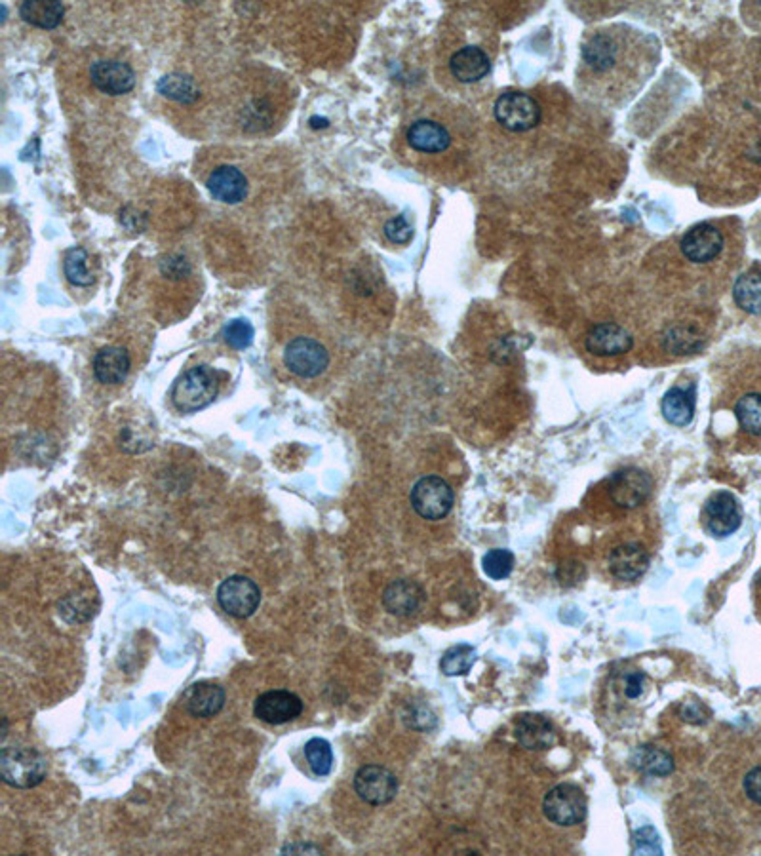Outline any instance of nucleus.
Masks as SVG:
<instances>
[{"instance_id":"f257e3e1","label":"nucleus","mask_w":761,"mask_h":856,"mask_svg":"<svg viewBox=\"0 0 761 856\" xmlns=\"http://www.w3.org/2000/svg\"><path fill=\"white\" fill-rule=\"evenodd\" d=\"M661 61V42L634 25L613 23L596 29L581 46L579 90L607 107L636 98Z\"/></svg>"},{"instance_id":"f03ea898","label":"nucleus","mask_w":761,"mask_h":856,"mask_svg":"<svg viewBox=\"0 0 761 856\" xmlns=\"http://www.w3.org/2000/svg\"><path fill=\"white\" fill-rule=\"evenodd\" d=\"M288 109V90L280 78L254 77L244 84V92L236 105L238 122L248 132H263L273 128Z\"/></svg>"},{"instance_id":"7ed1b4c3","label":"nucleus","mask_w":761,"mask_h":856,"mask_svg":"<svg viewBox=\"0 0 761 856\" xmlns=\"http://www.w3.org/2000/svg\"><path fill=\"white\" fill-rule=\"evenodd\" d=\"M491 67L493 59L489 52V42L482 37V33L476 39L455 44V48L449 52V77L461 86H474L482 82L484 78L489 77Z\"/></svg>"},{"instance_id":"20e7f679","label":"nucleus","mask_w":761,"mask_h":856,"mask_svg":"<svg viewBox=\"0 0 761 856\" xmlns=\"http://www.w3.org/2000/svg\"><path fill=\"white\" fill-rule=\"evenodd\" d=\"M0 777L12 788H35L46 777V759L35 748L8 746L0 752Z\"/></svg>"},{"instance_id":"39448f33","label":"nucleus","mask_w":761,"mask_h":856,"mask_svg":"<svg viewBox=\"0 0 761 856\" xmlns=\"http://www.w3.org/2000/svg\"><path fill=\"white\" fill-rule=\"evenodd\" d=\"M217 375L206 366H196L185 371L174 385L172 400L183 413H195L208 408L217 396Z\"/></svg>"},{"instance_id":"423d86ee","label":"nucleus","mask_w":761,"mask_h":856,"mask_svg":"<svg viewBox=\"0 0 761 856\" xmlns=\"http://www.w3.org/2000/svg\"><path fill=\"white\" fill-rule=\"evenodd\" d=\"M406 143L415 155L440 158L451 153L455 136L442 118H415L406 130Z\"/></svg>"},{"instance_id":"0eeeda50","label":"nucleus","mask_w":761,"mask_h":856,"mask_svg":"<svg viewBox=\"0 0 761 856\" xmlns=\"http://www.w3.org/2000/svg\"><path fill=\"white\" fill-rule=\"evenodd\" d=\"M493 117L508 132H529L541 122V107L526 92L510 90L501 94L493 105Z\"/></svg>"},{"instance_id":"6e6552de","label":"nucleus","mask_w":761,"mask_h":856,"mask_svg":"<svg viewBox=\"0 0 761 856\" xmlns=\"http://www.w3.org/2000/svg\"><path fill=\"white\" fill-rule=\"evenodd\" d=\"M284 366L301 379H316L330 366V352L314 337L297 335L284 349Z\"/></svg>"},{"instance_id":"1a4fd4ad","label":"nucleus","mask_w":761,"mask_h":856,"mask_svg":"<svg viewBox=\"0 0 761 856\" xmlns=\"http://www.w3.org/2000/svg\"><path fill=\"white\" fill-rule=\"evenodd\" d=\"M411 506L425 520L446 518L453 506V489L438 476H425L411 489Z\"/></svg>"},{"instance_id":"9d476101","label":"nucleus","mask_w":761,"mask_h":856,"mask_svg":"<svg viewBox=\"0 0 761 856\" xmlns=\"http://www.w3.org/2000/svg\"><path fill=\"white\" fill-rule=\"evenodd\" d=\"M217 602L225 613L236 619L252 617L261 604L259 586L242 575H233L225 579L217 588Z\"/></svg>"},{"instance_id":"9b49d317","label":"nucleus","mask_w":761,"mask_h":856,"mask_svg":"<svg viewBox=\"0 0 761 856\" xmlns=\"http://www.w3.org/2000/svg\"><path fill=\"white\" fill-rule=\"evenodd\" d=\"M543 811L550 822L558 826H573L586 817V798L581 788L573 784H558L543 801Z\"/></svg>"},{"instance_id":"f8f14e48","label":"nucleus","mask_w":761,"mask_h":856,"mask_svg":"<svg viewBox=\"0 0 761 856\" xmlns=\"http://www.w3.org/2000/svg\"><path fill=\"white\" fill-rule=\"evenodd\" d=\"M354 790L358 798L370 805H387L398 794V780L387 767L364 765L354 775Z\"/></svg>"},{"instance_id":"ddd939ff","label":"nucleus","mask_w":761,"mask_h":856,"mask_svg":"<svg viewBox=\"0 0 761 856\" xmlns=\"http://www.w3.org/2000/svg\"><path fill=\"white\" fill-rule=\"evenodd\" d=\"M92 84L101 94L107 96H124L136 86V71L130 63L122 59H98L90 67Z\"/></svg>"},{"instance_id":"4468645a","label":"nucleus","mask_w":761,"mask_h":856,"mask_svg":"<svg viewBox=\"0 0 761 856\" xmlns=\"http://www.w3.org/2000/svg\"><path fill=\"white\" fill-rule=\"evenodd\" d=\"M741 522V505H739L735 495H731L727 491H720L706 501L704 524L714 537L723 539V537L733 535L741 527Z\"/></svg>"},{"instance_id":"2eb2a0df","label":"nucleus","mask_w":761,"mask_h":856,"mask_svg":"<svg viewBox=\"0 0 761 856\" xmlns=\"http://www.w3.org/2000/svg\"><path fill=\"white\" fill-rule=\"evenodd\" d=\"M206 187L215 200L238 204L250 193V179L236 164H217L206 177Z\"/></svg>"},{"instance_id":"dca6fc26","label":"nucleus","mask_w":761,"mask_h":856,"mask_svg":"<svg viewBox=\"0 0 761 856\" xmlns=\"http://www.w3.org/2000/svg\"><path fill=\"white\" fill-rule=\"evenodd\" d=\"M651 491V480L640 468H625L609 478V495L621 508L642 505Z\"/></svg>"},{"instance_id":"f3484780","label":"nucleus","mask_w":761,"mask_h":856,"mask_svg":"<svg viewBox=\"0 0 761 856\" xmlns=\"http://www.w3.org/2000/svg\"><path fill=\"white\" fill-rule=\"evenodd\" d=\"M303 712V701L290 691H267L257 697L254 714L257 720L269 725H282L297 720Z\"/></svg>"},{"instance_id":"a211bd4d","label":"nucleus","mask_w":761,"mask_h":856,"mask_svg":"<svg viewBox=\"0 0 761 856\" xmlns=\"http://www.w3.org/2000/svg\"><path fill=\"white\" fill-rule=\"evenodd\" d=\"M682 253L697 265L714 261L723 250V236L718 227L710 223H701L689 229L682 238Z\"/></svg>"},{"instance_id":"6ab92c4d","label":"nucleus","mask_w":761,"mask_h":856,"mask_svg":"<svg viewBox=\"0 0 761 856\" xmlns=\"http://www.w3.org/2000/svg\"><path fill=\"white\" fill-rule=\"evenodd\" d=\"M586 349L596 356H619L632 349V335L613 322L598 324L586 335Z\"/></svg>"},{"instance_id":"aec40b11","label":"nucleus","mask_w":761,"mask_h":856,"mask_svg":"<svg viewBox=\"0 0 761 856\" xmlns=\"http://www.w3.org/2000/svg\"><path fill=\"white\" fill-rule=\"evenodd\" d=\"M225 689L212 681L195 683L185 693V706L195 718H214L225 706Z\"/></svg>"},{"instance_id":"412c9836","label":"nucleus","mask_w":761,"mask_h":856,"mask_svg":"<svg viewBox=\"0 0 761 856\" xmlns=\"http://www.w3.org/2000/svg\"><path fill=\"white\" fill-rule=\"evenodd\" d=\"M649 565V556L642 545L626 543L617 546L609 556V571L619 581H636L644 575Z\"/></svg>"},{"instance_id":"4be33fe9","label":"nucleus","mask_w":761,"mask_h":856,"mask_svg":"<svg viewBox=\"0 0 761 856\" xmlns=\"http://www.w3.org/2000/svg\"><path fill=\"white\" fill-rule=\"evenodd\" d=\"M514 735L527 750H547L556 742L552 723L539 714H524L516 721Z\"/></svg>"},{"instance_id":"5701e85b","label":"nucleus","mask_w":761,"mask_h":856,"mask_svg":"<svg viewBox=\"0 0 761 856\" xmlns=\"http://www.w3.org/2000/svg\"><path fill=\"white\" fill-rule=\"evenodd\" d=\"M423 596L425 594L419 584L408 579H400L387 586L383 594V605L392 615L410 617L423 604Z\"/></svg>"},{"instance_id":"b1692460","label":"nucleus","mask_w":761,"mask_h":856,"mask_svg":"<svg viewBox=\"0 0 761 856\" xmlns=\"http://www.w3.org/2000/svg\"><path fill=\"white\" fill-rule=\"evenodd\" d=\"M130 354L122 347H105L94 358V373L103 385H118L128 377Z\"/></svg>"},{"instance_id":"393cba45","label":"nucleus","mask_w":761,"mask_h":856,"mask_svg":"<svg viewBox=\"0 0 761 856\" xmlns=\"http://www.w3.org/2000/svg\"><path fill=\"white\" fill-rule=\"evenodd\" d=\"M664 419L670 425L676 427H687L693 421L695 415V394L693 389H682V387H674L664 394L663 398Z\"/></svg>"},{"instance_id":"a878e982","label":"nucleus","mask_w":761,"mask_h":856,"mask_svg":"<svg viewBox=\"0 0 761 856\" xmlns=\"http://www.w3.org/2000/svg\"><path fill=\"white\" fill-rule=\"evenodd\" d=\"M63 12V4L42 0H27L20 8L21 18L40 29H56L63 20Z\"/></svg>"},{"instance_id":"bb28decb","label":"nucleus","mask_w":761,"mask_h":856,"mask_svg":"<svg viewBox=\"0 0 761 856\" xmlns=\"http://www.w3.org/2000/svg\"><path fill=\"white\" fill-rule=\"evenodd\" d=\"M634 765L653 777H668L674 771V759L657 746H640L634 754Z\"/></svg>"},{"instance_id":"cd10ccee","label":"nucleus","mask_w":761,"mask_h":856,"mask_svg":"<svg viewBox=\"0 0 761 856\" xmlns=\"http://www.w3.org/2000/svg\"><path fill=\"white\" fill-rule=\"evenodd\" d=\"M735 303L742 311L750 314H761V274L744 273L737 278L733 288Z\"/></svg>"},{"instance_id":"c85d7f7f","label":"nucleus","mask_w":761,"mask_h":856,"mask_svg":"<svg viewBox=\"0 0 761 856\" xmlns=\"http://www.w3.org/2000/svg\"><path fill=\"white\" fill-rule=\"evenodd\" d=\"M63 271L71 284L88 288L94 284V273L90 269V255L84 248H73L65 255Z\"/></svg>"},{"instance_id":"c756f323","label":"nucleus","mask_w":761,"mask_h":856,"mask_svg":"<svg viewBox=\"0 0 761 856\" xmlns=\"http://www.w3.org/2000/svg\"><path fill=\"white\" fill-rule=\"evenodd\" d=\"M158 92L177 103H193L198 99V86L195 80L185 75H170L158 82Z\"/></svg>"},{"instance_id":"7c9ffc66","label":"nucleus","mask_w":761,"mask_h":856,"mask_svg":"<svg viewBox=\"0 0 761 856\" xmlns=\"http://www.w3.org/2000/svg\"><path fill=\"white\" fill-rule=\"evenodd\" d=\"M478 655L472 645H455L448 649L440 661V668L446 676H463L467 674L472 664L476 662Z\"/></svg>"},{"instance_id":"2f4dec72","label":"nucleus","mask_w":761,"mask_h":856,"mask_svg":"<svg viewBox=\"0 0 761 856\" xmlns=\"http://www.w3.org/2000/svg\"><path fill=\"white\" fill-rule=\"evenodd\" d=\"M737 419L741 423V427L754 434L761 436V394L760 392H750L744 394L741 400L735 406Z\"/></svg>"},{"instance_id":"473e14b6","label":"nucleus","mask_w":761,"mask_h":856,"mask_svg":"<svg viewBox=\"0 0 761 856\" xmlns=\"http://www.w3.org/2000/svg\"><path fill=\"white\" fill-rule=\"evenodd\" d=\"M305 756L316 777H328L332 773L333 752L328 740L318 737L309 740L305 744Z\"/></svg>"},{"instance_id":"72a5a7b5","label":"nucleus","mask_w":761,"mask_h":856,"mask_svg":"<svg viewBox=\"0 0 761 856\" xmlns=\"http://www.w3.org/2000/svg\"><path fill=\"white\" fill-rule=\"evenodd\" d=\"M482 567H484V573L488 575L489 579L503 581L514 569V556L510 550H505V548L489 550L482 560Z\"/></svg>"},{"instance_id":"f704fd0d","label":"nucleus","mask_w":761,"mask_h":856,"mask_svg":"<svg viewBox=\"0 0 761 856\" xmlns=\"http://www.w3.org/2000/svg\"><path fill=\"white\" fill-rule=\"evenodd\" d=\"M223 339L229 347H233L236 351H244L254 341V326L244 318H235L223 328Z\"/></svg>"},{"instance_id":"c9c22d12","label":"nucleus","mask_w":761,"mask_h":856,"mask_svg":"<svg viewBox=\"0 0 761 856\" xmlns=\"http://www.w3.org/2000/svg\"><path fill=\"white\" fill-rule=\"evenodd\" d=\"M634 855H663L661 837L653 826H644L634 832Z\"/></svg>"},{"instance_id":"e433bc0d","label":"nucleus","mask_w":761,"mask_h":856,"mask_svg":"<svg viewBox=\"0 0 761 856\" xmlns=\"http://www.w3.org/2000/svg\"><path fill=\"white\" fill-rule=\"evenodd\" d=\"M385 234L394 244H408L413 238V227L404 215H398L385 225Z\"/></svg>"},{"instance_id":"4c0bfd02","label":"nucleus","mask_w":761,"mask_h":856,"mask_svg":"<svg viewBox=\"0 0 761 856\" xmlns=\"http://www.w3.org/2000/svg\"><path fill=\"white\" fill-rule=\"evenodd\" d=\"M744 792H746V796L752 799L754 803L761 805V767L752 769L744 777Z\"/></svg>"},{"instance_id":"58836bf2","label":"nucleus","mask_w":761,"mask_h":856,"mask_svg":"<svg viewBox=\"0 0 761 856\" xmlns=\"http://www.w3.org/2000/svg\"><path fill=\"white\" fill-rule=\"evenodd\" d=\"M645 689V676L640 672L630 674L625 681V693L628 699H638Z\"/></svg>"},{"instance_id":"ea45409f","label":"nucleus","mask_w":761,"mask_h":856,"mask_svg":"<svg viewBox=\"0 0 761 856\" xmlns=\"http://www.w3.org/2000/svg\"><path fill=\"white\" fill-rule=\"evenodd\" d=\"M683 718L687 721H693V723H703L706 718H704V710L703 706L699 704V702H689L685 708H683Z\"/></svg>"},{"instance_id":"a19ab883","label":"nucleus","mask_w":761,"mask_h":856,"mask_svg":"<svg viewBox=\"0 0 761 856\" xmlns=\"http://www.w3.org/2000/svg\"><path fill=\"white\" fill-rule=\"evenodd\" d=\"M318 853L320 849H316L313 845H288L282 849V853Z\"/></svg>"}]
</instances>
